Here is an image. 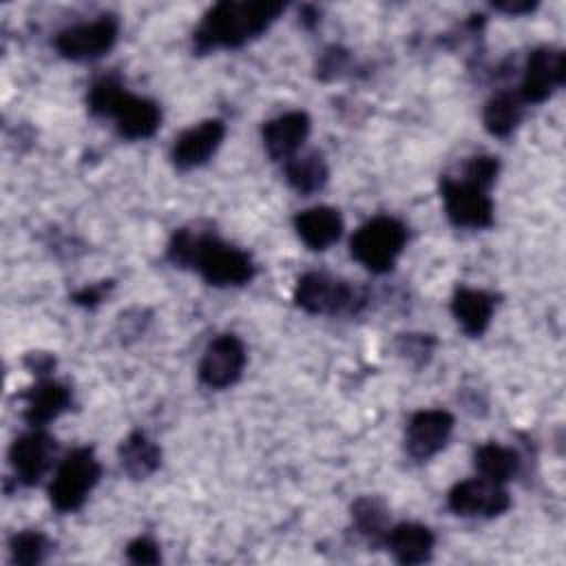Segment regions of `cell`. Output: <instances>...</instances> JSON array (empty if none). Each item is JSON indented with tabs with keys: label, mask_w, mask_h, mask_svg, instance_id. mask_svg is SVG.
Returning <instances> with one entry per match:
<instances>
[{
	"label": "cell",
	"mask_w": 566,
	"mask_h": 566,
	"mask_svg": "<svg viewBox=\"0 0 566 566\" xmlns=\"http://www.w3.org/2000/svg\"><path fill=\"white\" fill-rule=\"evenodd\" d=\"M168 259L179 268H195L206 283L217 287L245 285L254 276V263L248 252L210 232H195L190 228L172 234Z\"/></svg>",
	"instance_id": "obj_1"
},
{
	"label": "cell",
	"mask_w": 566,
	"mask_h": 566,
	"mask_svg": "<svg viewBox=\"0 0 566 566\" xmlns=\"http://www.w3.org/2000/svg\"><path fill=\"white\" fill-rule=\"evenodd\" d=\"M283 2H217L206 11L199 27L192 33V46L197 53L212 49H239L245 42L259 38L283 13Z\"/></svg>",
	"instance_id": "obj_2"
},
{
	"label": "cell",
	"mask_w": 566,
	"mask_h": 566,
	"mask_svg": "<svg viewBox=\"0 0 566 566\" xmlns=\"http://www.w3.org/2000/svg\"><path fill=\"white\" fill-rule=\"evenodd\" d=\"M407 243V228L389 214L365 221L349 241L352 256L369 272L385 274L394 268Z\"/></svg>",
	"instance_id": "obj_3"
},
{
	"label": "cell",
	"mask_w": 566,
	"mask_h": 566,
	"mask_svg": "<svg viewBox=\"0 0 566 566\" xmlns=\"http://www.w3.org/2000/svg\"><path fill=\"white\" fill-rule=\"evenodd\" d=\"M102 467L91 447L73 449L57 467L49 486V500L60 513L77 511L99 482Z\"/></svg>",
	"instance_id": "obj_4"
},
{
	"label": "cell",
	"mask_w": 566,
	"mask_h": 566,
	"mask_svg": "<svg viewBox=\"0 0 566 566\" xmlns=\"http://www.w3.org/2000/svg\"><path fill=\"white\" fill-rule=\"evenodd\" d=\"M294 301L307 314H343L356 312L365 296L347 281L325 272H307L294 287Z\"/></svg>",
	"instance_id": "obj_5"
},
{
	"label": "cell",
	"mask_w": 566,
	"mask_h": 566,
	"mask_svg": "<svg viewBox=\"0 0 566 566\" xmlns=\"http://www.w3.org/2000/svg\"><path fill=\"white\" fill-rule=\"evenodd\" d=\"M440 192L449 221L458 228L482 230L493 226V201L489 190L460 177H440Z\"/></svg>",
	"instance_id": "obj_6"
},
{
	"label": "cell",
	"mask_w": 566,
	"mask_h": 566,
	"mask_svg": "<svg viewBox=\"0 0 566 566\" xmlns=\"http://www.w3.org/2000/svg\"><path fill=\"white\" fill-rule=\"evenodd\" d=\"M119 35V20L104 13L91 22L73 24L55 35V49L62 57L73 62L97 60L113 49Z\"/></svg>",
	"instance_id": "obj_7"
},
{
	"label": "cell",
	"mask_w": 566,
	"mask_h": 566,
	"mask_svg": "<svg viewBox=\"0 0 566 566\" xmlns=\"http://www.w3.org/2000/svg\"><path fill=\"white\" fill-rule=\"evenodd\" d=\"M566 77V55L555 46H537L528 53L520 88L515 91L524 104L546 102Z\"/></svg>",
	"instance_id": "obj_8"
},
{
	"label": "cell",
	"mask_w": 566,
	"mask_h": 566,
	"mask_svg": "<svg viewBox=\"0 0 566 566\" xmlns=\"http://www.w3.org/2000/svg\"><path fill=\"white\" fill-rule=\"evenodd\" d=\"M447 504L455 515L462 517H497L509 511L511 495L500 482L486 478H471L458 482L449 495Z\"/></svg>",
	"instance_id": "obj_9"
},
{
	"label": "cell",
	"mask_w": 566,
	"mask_h": 566,
	"mask_svg": "<svg viewBox=\"0 0 566 566\" xmlns=\"http://www.w3.org/2000/svg\"><path fill=\"white\" fill-rule=\"evenodd\" d=\"M245 367V347L239 336L221 334L203 352L199 360V380L210 389L234 385Z\"/></svg>",
	"instance_id": "obj_10"
},
{
	"label": "cell",
	"mask_w": 566,
	"mask_h": 566,
	"mask_svg": "<svg viewBox=\"0 0 566 566\" xmlns=\"http://www.w3.org/2000/svg\"><path fill=\"white\" fill-rule=\"evenodd\" d=\"M453 431V416L444 409H422L416 411L405 431V449L407 453L424 462L444 449L449 436Z\"/></svg>",
	"instance_id": "obj_11"
},
{
	"label": "cell",
	"mask_w": 566,
	"mask_h": 566,
	"mask_svg": "<svg viewBox=\"0 0 566 566\" xmlns=\"http://www.w3.org/2000/svg\"><path fill=\"white\" fill-rule=\"evenodd\" d=\"M55 440L42 431L33 429L13 440L9 449V462L15 473V480L24 486H33L49 471L55 455Z\"/></svg>",
	"instance_id": "obj_12"
},
{
	"label": "cell",
	"mask_w": 566,
	"mask_h": 566,
	"mask_svg": "<svg viewBox=\"0 0 566 566\" xmlns=\"http://www.w3.org/2000/svg\"><path fill=\"white\" fill-rule=\"evenodd\" d=\"M226 137V124L221 119H203L197 126L186 128L172 144L170 159L177 170H192L206 164Z\"/></svg>",
	"instance_id": "obj_13"
},
{
	"label": "cell",
	"mask_w": 566,
	"mask_h": 566,
	"mask_svg": "<svg viewBox=\"0 0 566 566\" xmlns=\"http://www.w3.org/2000/svg\"><path fill=\"white\" fill-rule=\"evenodd\" d=\"M310 117L305 111H287L263 124V146L276 161L292 159L310 135Z\"/></svg>",
	"instance_id": "obj_14"
},
{
	"label": "cell",
	"mask_w": 566,
	"mask_h": 566,
	"mask_svg": "<svg viewBox=\"0 0 566 566\" xmlns=\"http://www.w3.org/2000/svg\"><path fill=\"white\" fill-rule=\"evenodd\" d=\"M22 400L24 420L33 429H42L71 407V389L57 380L42 378L29 391L22 394Z\"/></svg>",
	"instance_id": "obj_15"
},
{
	"label": "cell",
	"mask_w": 566,
	"mask_h": 566,
	"mask_svg": "<svg viewBox=\"0 0 566 566\" xmlns=\"http://www.w3.org/2000/svg\"><path fill=\"white\" fill-rule=\"evenodd\" d=\"M117 124V130L126 139H146L153 137L161 124V108L155 99L137 97L126 91L117 108L111 115Z\"/></svg>",
	"instance_id": "obj_16"
},
{
	"label": "cell",
	"mask_w": 566,
	"mask_h": 566,
	"mask_svg": "<svg viewBox=\"0 0 566 566\" xmlns=\"http://www.w3.org/2000/svg\"><path fill=\"white\" fill-rule=\"evenodd\" d=\"M385 544L398 564L416 566L431 557L436 537L427 526L418 522H400L387 531Z\"/></svg>",
	"instance_id": "obj_17"
},
{
	"label": "cell",
	"mask_w": 566,
	"mask_h": 566,
	"mask_svg": "<svg viewBox=\"0 0 566 566\" xmlns=\"http://www.w3.org/2000/svg\"><path fill=\"white\" fill-rule=\"evenodd\" d=\"M294 228L298 239L310 250H327L343 234V217L336 208L314 206L294 217Z\"/></svg>",
	"instance_id": "obj_18"
},
{
	"label": "cell",
	"mask_w": 566,
	"mask_h": 566,
	"mask_svg": "<svg viewBox=\"0 0 566 566\" xmlns=\"http://www.w3.org/2000/svg\"><path fill=\"white\" fill-rule=\"evenodd\" d=\"M495 296L484 290L458 287L451 298V314L467 336H482L493 318Z\"/></svg>",
	"instance_id": "obj_19"
},
{
	"label": "cell",
	"mask_w": 566,
	"mask_h": 566,
	"mask_svg": "<svg viewBox=\"0 0 566 566\" xmlns=\"http://www.w3.org/2000/svg\"><path fill=\"white\" fill-rule=\"evenodd\" d=\"M119 462L133 480H144L159 469L161 451L146 433L133 431L119 444Z\"/></svg>",
	"instance_id": "obj_20"
},
{
	"label": "cell",
	"mask_w": 566,
	"mask_h": 566,
	"mask_svg": "<svg viewBox=\"0 0 566 566\" xmlns=\"http://www.w3.org/2000/svg\"><path fill=\"white\" fill-rule=\"evenodd\" d=\"M285 179L296 192L312 195L327 184L329 168L321 153L310 150L305 155H294L285 161Z\"/></svg>",
	"instance_id": "obj_21"
},
{
	"label": "cell",
	"mask_w": 566,
	"mask_h": 566,
	"mask_svg": "<svg viewBox=\"0 0 566 566\" xmlns=\"http://www.w3.org/2000/svg\"><path fill=\"white\" fill-rule=\"evenodd\" d=\"M524 102L520 99V95L513 91H500L484 104L482 122L493 137H509L520 124Z\"/></svg>",
	"instance_id": "obj_22"
},
{
	"label": "cell",
	"mask_w": 566,
	"mask_h": 566,
	"mask_svg": "<svg viewBox=\"0 0 566 566\" xmlns=\"http://www.w3.org/2000/svg\"><path fill=\"white\" fill-rule=\"evenodd\" d=\"M473 464L482 478L504 484L520 471V455L511 447L486 442L475 449Z\"/></svg>",
	"instance_id": "obj_23"
},
{
	"label": "cell",
	"mask_w": 566,
	"mask_h": 566,
	"mask_svg": "<svg viewBox=\"0 0 566 566\" xmlns=\"http://www.w3.org/2000/svg\"><path fill=\"white\" fill-rule=\"evenodd\" d=\"M352 520L354 526L358 528L360 535H365L369 542L378 544L380 539L385 542L387 535V509L382 506L380 500L376 497H358L352 504Z\"/></svg>",
	"instance_id": "obj_24"
},
{
	"label": "cell",
	"mask_w": 566,
	"mask_h": 566,
	"mask_svg": "<svg viewBox=\"0 0 566 566\" xmlns=\"http://www.w3.org/2000/svg\"><path fill=\"white\" fill-rule=\"evenodd\" d=\"M49 548H51V544H49L46 535L40 533V531H33V528L20 531V533H15L9 539L11 562L20 564V566H35V564H40L46 557Z\"/></svg>",
	"instance_id": "obj_25"
},
{
	"label": "cell",
	"mask_w": 566,
	"mask_h": 566,
	"mask_svg": "<svg viewBox=\"0 0 566 566\" xmlns=\"http://www.w3.org/2000/svg\"><path fill=\"white\" fill-rule=\"evenodd\" d=\"M124 95L126 86L117 75H102L88 88V111L97 117H111Z\"/></svg>",
	"instance_id": "obj_26"
},
{
	"label": "cell",
	"mask_w": 566,
	"mask_h": 566,
	"mask_svg": "<svg viewBox=\"0 0 566 566\" xmlns=\"http://www.w3.org/2000/svg\"><path fill=\"white\" fill-rule=\"evenodd\" d=\"M497 170H500L497 157H493V155H475V157H471L467 161L462 177L489 190L493 186L495 177H497Z\"/></svg>",
	"instance_id": "obj_27"
},
{
	"label": "cell",
	"mask_w": 566,
	"mask_h": 566,
	"mask_svg": "<svg viewBox=\"0 0 566 566\" xmlns=\"http://www.w3.org/2000/svg\"><path fill=\"white\" fill-rule=\"evenodd\" d=\"M126 557L133 564H159V559H161L159 546L150 537H135L126 546Z\"/></svg>",
	"instance_id": "obj_28"
},
{
	"label": "cell",
	"mask_w": 566,
	"mask_h": 566,
	"mask_svg": "<svg viewBox=\"0 0 566 566\" xmlns=\"http://www.w3.org/2000/svg\"><path fill=\"white\" fill-rule=\"evenodd\" d=\"M433 347V338H429L427 334H405L400 336V354L413 358L418 356L420 360H424L431 354Z\"/></svg>",
	"instance_id": "obj_29"
},
{
	"label": "cell",
	"mask_w": 566,
	"mask_h": 566,
	"mask_svg": "<svg viewBox=\"0 0 566 566\" xmlns=\"http://www.w3.org/2000/svg\"><path fill=\"white\" fill-rule=\"evenodd\" d=\"M111 287H113L111 281H102V283H95V285H86V287H82V290H77V292L73 294V303L84 305V307H95V305L104 298V294H108Z\"/></svg>",
	"instance_id": "obj_30"
},
{
	"label": "cell",
	"mask_w": 566,
	"mask_h": 566,
	"mask_svg": "<svg viewBox=\"0 0 566 566\" xmlns=\"http://www.w3.org/2000/svg\"><path fill=\"white\" fill-rule=\"evenodd\" d=\"M345 60H347V53H345L343 49H336V46L327 49V51L323 53L321 64H318V73H321V77H325L327 73L336 75V71H340V69L345 66Z\"/></svg>",
	"instance_id": "obj_31"
},
{
	"label": "cell",
	"mask_w": 566,
	"mask_h": 566,
	"mask_svg": "<svg viewBox=\"0 0 566 566\" xmlns=\"http://www.w3.org/2000/svg\"><path fill=\"white\" fill-rule=\"evenodd\" d=\"M24 365H27L33 374L46 376V374L55 367V358H53L51 354H44V352H31V354H27Z\"/></svg>",
	"instance_id": "obj_32"
},
{
	"label": "cell",
	"mask_w": 566,
	"mask_h": 566,
	"mask_svg": "<svg viewBox=\"0 0 566 566\" xmlns=\"http://www.w3.org/2000/svg\"><path fill=\"white\" fill-rule=\"evenodd\" d=\"M493 7L497 11H504L509 15H522V13H531L537 2H531V0H504V2H493Z\"/></svg>",
	"instance_id": "obj_33"
}]
</instances>
